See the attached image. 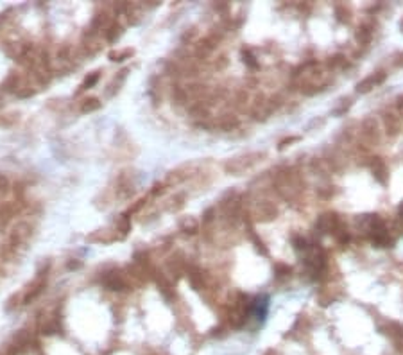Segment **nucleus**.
Instances as JSON below:
<instances>
[{
  "mask_svg": "<svg viewBox=\"0 0 403 355\" xmlns=\"http://www.w3.org/2000/svg\"><path fill=\"white\" fill-rule=\"evenodd\" d=\"M382 140H384V129H382L380 120L375 117L364 118L360 122V127H358V142L371 149L380 145Z\"/></svg>",
  "mask_w": 403,
  "mask_h": 355,
  "instance_id": "nucleus-1",
  "label": "nucleus"
},
{
  "mask_svg": "<svg viewBox=\"0 0 403 355\" xmlns=\"http://www.w3.org/2000/svg\"><path fill=\"white\" fill-rule=\"evenodd\" d=\"M380 124L384 129V135H387L389 138H396L402 133V117L393 110H385L380 115Z\"/></svg>",
  "mask_w": 403,
  "mask_h": 355,
  "instance_id": "nucleus-2",
  "label": "nucleus"
},
{
  "mask_svg": "<svg viewBox=\"0 0 403 355\" xmlns=\"http://www.w3.org/2000/svg\"><path fill=\"white\" fill-rule=\"evenodd\" d=\"M342 225L339 214L335 212H326V214H321L315 221V230L321 232V234H335V230Z\"/></svg>",
  "mask_w": 403,
  "mask_h": 355,
  "instance_id": "nucleus-3",
  "label": "nucleus"
},
{
  "mask_svg": "<svg viewBox=\"0 0 403 355\" xmlns=\"http://www.w3.org/2000/svg\"><path fill=\"white\" fill-rule=\"evenodd\" d=\"M262 156H264V154L253 153V154H246V156L235 158V160H231V162L226 163V171L235 172V174H238V172H244L246 169H249V167L255 165V163L258 162Z\"/></svg>",
  "mask_w": 403,
  "mask_h": 355,
  "instance_id": "nucleus-4",
  "label": "nucleus"
},
{
  "mask_svg": "<svg viewBox=\"0 0 403 355\" xmlns=\"http://www.w3.org/2000/svg\"><path fill=\"white\" fill-rule=\"evenodd\" d=\"M369 169H371L375 180L380 185H387L389 181V169L385 165V162L380 156H371L369 158Z\"/></svg>",
  "mask_w": 403,
  "mask_h": 355,
  "instance_id": "nucleus-5",
  "label": "nucleus"
},
{
  "mask_svg": "<svg viewBox=\"0 0 403 355\" xmlns=\"http://www.w3.org/2000/svg\"><path fill=\"white\" fill-rule=\"evenodd\" d=\"M385 79H387V74H385V70H378L376 74H371V76L364 77L362 81L357 85V92H358V94H369L375 86L382 85Z\"/></svg>",
  "mask_w": 403,
  "mask_h": 355,
  "instance_id": "nucleus-6",
  "label": "nucleus"
},
{
  "mask_svg": "<svg viewBox=\"0 0 403 355\" xmlns=\"http://www.w3.org/2000/svg\"><path fill=\"white\" fill-rule=\"evenodd\" d=\"M253 216L258 221H273L278 216V208L271 201H258L253 208Z\"/></svg>",
  "mask_w": 403,
  "mask_h": 355,
  "instance_id": "nucleus-7",
  "label": "nucleus"
},
{
  "mask_svg": "<svg viewBox=\"0 0 403 355\" xmlns=\"http://www.w3.org/2000/svg\"><path fill=\"white\" fill-rule=\"evenodd\" d=\"M322 160H324L326 167L330 169V172H339V171H342V167H344V158L340 156L337 151H331V153L326 154Z\"/></svg>",
  "mask_w": 403,
  "mask_h": 355,
  "instance_id": "nucleus-8",
  "label": "nucleus"
},
{
  "mask_svg": "<svg viewBox=\"0 0 403 355\" xmlns=\"http://www.w3.org/2000/svg\"><path fill=\"white\" fill-rule=\"evenodd\" d=\"M355 40H357L358 45H369L373 40V25H369V23H364V25H360L358 27V31L355 32Z\"/></svg>",
  "mask_w": 403,
  "mask_h": 355,
  "instance_id": "nucleus-9",
  "label": "nucleus"
},
{
  "mask_svg": "<svg viewBox=\"0 0 403 355\" xmlns=\"http://www.w3.org/2000/svg\"><path fill=\"white\" fill-rule=\"evenodd\" d=\"M326 67L330 70H342L348 67V58L344 54H333L326 59Z\"/></svg>",
  "mask_w": 403,
  "mask_h": 355,
  "instance_id": "nucleus-10",
  "label": "nucleus"
},
{
  "mask_svg": "<svg viewBox=\"0 0 403 355\" xmlns=\"http://www.w3.org/2000/svg\"><path fill=\"white\" fill-rule=\"evenodd\" d=\"M333 237H335V240L340 244V246H348V244L351 242V234H349V230L346 228L344 225H340L339 228L335 230Z\"/></svg>",
  "mask_w": 403,
  "mask_h": 355,
  "instance_id": "nucleus-11",
  "label": "nucleus"
},
{
  "mask_svg": "<svg viewBox=\"0 0 403 355\" xmlns=\"http://www.w3.org/2000/svg\"><path fill=\"white\" fill-rule=\"evenodd\" d=\"M310 165H312V171L317 172V174H321V176L330 174V169L326 167V163H324V160H322V158H313Z\"/></svg>",
  "mask_w": 403,
  "mask_h": 355,
  "instance_id": "nucleus-12",
  "label": "nucleus"
},
{
  "mask_svg": "<svg viewBox=\"0 0 403 355\" xmlns=\"http://www.w3.org/2000/svg\"><path fill=\"white\" fill-rule=\"evenodd\" d=\"M335 14H337V18L340 20V22H349V18H351V11L346 7V5H342V4H339V5H335Z\"/></svg>",
  "mask_w": 403,
  "mask_h": 355,
  "instance_id": "nucleus-13",
  "label": "nucleus"
},
{
  "mask_svg": "<svg viewBox=\"0 0 403 355\" xmlns=\"http://www.w3.org/2000/svg\"><path fill=\"white\" fill-rule=\"evenodd\" d=\"M292 244H294V247L298 251L308 249V242H306V238H304L303 235H294V237H292Z\"/></svg>",
  "mask_w": 403,
  "mask_h": 355,
  "instance_id": "nucleus-14",
  "label": "nucleus"
},
{
  "mask_svg": "<svg viewBox=\"0 0 403 355\" xmlns=\"http://www.w3.org/2000/svg\"><path fill=\"white\" fill-rule=\"evenodd\" d=\"M394 104H396V113H398L400 117H403V95H398Z\"/></svg>",
  "mask_w": 403,
  "mask_h": 355,
  "instance_id": "nucleus-15",
  "label": "nucleus"
},
{
  "mask_svg": "<svg viewBox=\"0 0 403 355\" xmlns=\"http://www.w3.org/2000/svg\"><path fill=\"white\" fill-rule=\"evenodd\" d=\"M331 189H333V187H331ZM330 187H322V189H319L317 192H319V196H321V198H331V196H333V190H331Z\"/></svg>",
  "mask_w": 403,
  "mask_h": 355,
  "instance_id": "nucleus-16",
  "label": "nucleus"
},
{
  "mask_svg": "<svg viewBox=\"0 0 403 355\" xmlns=\"http://www.w3.org/2000/svg\"><path fill=\"white\" fill-rule=\"evenodd\" d=\"M298 140V136H291V138H287V140H283L282 144H280V149H283V147H287V144H292V142H296Z\"/></svg>",
  "mask_w": 403,
  "mask_h": 355,
  "instance_id": "nucleus-17",
  "label": "nucleus"
},
{
  "mask_svg": "<svg viewBox=\"0 0 403 355\" xmlns=\"http://www.w3.org/2000/svg\"><path fill=\"white\" fill-rule=\"evenodd\" d=\"M396 61H394V65H396V67H402L403 65V52H400V54H396Z\"/></svg>",
  "mask_w": 403,
  "mask_h": 355,
  "instance_id": "nucleus-18",
  "label": "nucleus"
},
{
  "mask_svg": "<svg viewBox=\"0 0 403 355\" xmlns=\"http://www.w3.org/2000/svg\"><path fill=\"white\" fill-rule=\"evenodd\" d=\"M398 228H400V232H403V217H400V221H398Z\"/></svg>",
  "mask_w": 403,
  "mask_h": 355,
  "instance_id": "nucleus-19",
  "label": "nucleus"
},
{
  "mask_svg": "<svg viewBox=\"0 0 403 355\" xmlns=\"http://www.w3.org/2000/svg\"><path fill=\"white\" fill-rule=\"evenodd\" d=\"M398 214H400V217H403V201H402V205H400V208H398Z\"/></svg>",
  "mask_w": 403,
  "mask_h": 355,
  "instance_id": "nucleus-20",
  "label": "nucleus"
},
{
  "mask_svg": "<svg viewBox=\"0 0 403 355\" xmlns=\"http://www.w3.org/2000/svg\"><path fill=\"white\" fill-rule=\"evenodd\" d=\"M402 29H403V20H402Z\"/></svg>",
  "mask_w": 403,
  "mask_h": 355,
  "instance_id": "nucleus-21",
  "label": "nucleus"
}]
</instances>
